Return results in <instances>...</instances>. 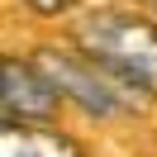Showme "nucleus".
<instances>
[{"mask_svg": "<svg viewBox=\"0 0 157 157\" xmlns=\"http://www.w3.org/2000/svg\"><path fill=\"white\" fill-rule=\"evenodd\" d=\"M29 5H33L38 14H62V10L71 5V0H29Z\"/></svg>", "mask_w": 157, "mask_h": 157, "instance_id": "39448f33", "label": "nucleus"}, {"mask_svg": "<svg viewBox=\"0 0 157 157\" xmlns=\"http://www.w3.org/2000/svg\"><path fill=\"white\" fill-rule=\"evenodd\" d=\"M0 157H86L67 133L43 128V119H5L0 124Z\"/></svg>", "mask_w": 157, "mask_h": 157, "instance_id": "20e7f679", "label": "nucleus"}, {"mask_svg": "<svg viewBox=\"0 0 157 157\" xmlns=\"http://www.w3.org/2000/svg\"><path fill=\"white\" fill-rule=\"evenodd\" d=\"M33 67L43 71V76L57 86V95L62 100H76L86 114H100V119H109V114H124V109H133L138 100H133V90H124L109 71H100L95 62L86 57V52H57V48H38L33 52Z\"/></svg>", "mask_w": 157, "mask_h": 157, "instance_id": "f03ea898", "label": "nucleus"}, {"mask_svg": "<svg viewBox=\"0 0 157 157\" xmlns=\"http://www.w3.org/2000/svg\"><path fill=\"white\" fill-rule=\"evenodd\" d=\"M0 105L10 109L14 119H52L57 105H62V95L33 62L5 57L0 62Z\"/></svg>", "mask_w": 157, "mask_h": 157, "instance_id": "7ed1b4c3", "label": "nucleus"}, {"mask_svg": "<svg viewBox=\"0 0 157 157\" xmlns=\"http://www.w3.org/2000/svg\"><path fill=\"white\" fill-rule=\"evenodd\" d=\"M5 119H14V114H10V109H5V105H0V124H5Z\"/></svg>", "mask_w": 157, "mask_h": 157, "instance_id": "423d86ee", "label": "nucleus"}, {"mask_svg": "<svg viewBox=\"0 0 157 157\" xmlns=\"http://www.w3.org/2000/svg\"><path fill=\"white\" fill-rule=\"evenodd\" d=\"M76 43L124 90L157 95V24L133 19V14H90L81 19Z\"/></svg>", "mask_w": 157, "mask_h": 157, "instance_id": "f257e3e1", "label": "nucleus"}]
</instances>
